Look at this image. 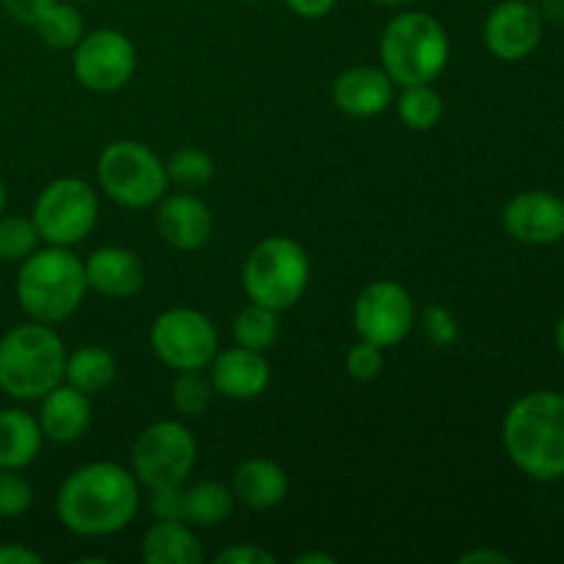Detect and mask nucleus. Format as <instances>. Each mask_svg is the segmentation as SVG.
Here are the masks:
<instances>
[{
    "mask_svg": "<svg viewBox=\"0 0 564 564\" xmlns=\"http://www.w3.org/2000/svg\"><path fill=\"white\" fill-rule=\"evenodd\" d=\"M138 66L135 44L116 28L83 33L72 50V75L94 94H113L132 80Z\"/></svg>",
    "mask_w": 564,
    "mask_h": 564,
    "instance_id": "f8f14e48",
    "label": "nucleus"
},
{
    "mask_svg": "<svg viewBox=\"0 0 564 564\" xmlns=\"http://www.w3.org/2000/svg\"><path fill=\"white\" fill-rule=\"evenodd\" d=\"M149 510L158 521H185V485H165L149 490Z\"/></svg>",
    "mask_w": 564,
    "mask_h": 564,
    "instance_id": "72a5a7b5",
    "label": "nucleus"
},
{
    "mask_svg": "<svg viewBox=\"0 0 564 564\" xmlns=\"http://www.w3.org/2000/svg\"><path fill=\"white\" fill-rule=\"evenodd\" d=\"M141 485L130 468L94 460L66 474L55 494V518L77 538H113L135 521Z\"/></svg>",
    "mask_w": 564,
    "mask_h": 564,
    "instance_id": "f257e3e1",
    "label": "nucleus"
},
{
    "mask_svg": "<svg viewBox=\"0 0 564 564\" xmlns=\"http://www.w3.org/2000/svg\"><path fill=\"white\" fill-rule=\"evenodd\" d=\"M330 97L350 119H375L394 102V80L386 75L383 66H350L336 75Z\"/></svg>",
    "mask_w": 564,
    "mask_h": 564,
    "instance_id": "f3484780",
    "label": "nucleus"
},
{
    "mask_svg": "<svg viewBox=\"0 0 564 564\" xmlns=\"http://www.w3.org/2000/svg\"><path fill=\"white\" fill-rule=\"evenodd\" d=\"M83 268H86L88 290L110 297V301H127V297L138 295L147 284V268H143L141 257L130 248H97V251L88 253Z\"/></svg>",
    "mask_w": 564,
    "mask_h": 564,
    "instance_id": "a211bd4d",
    "label": "nucleus"
},
{
    "mask_svg": "<svg viewBox=\"0 0 564 564\" xmlns=\"http://www.w3.org/2000/svg\"><path fill=\"white\" fill-rule=\"evenodd\" d=\"M66 356L55 325H14L0 336V391L17 402H39L64 383Z\"/></svg>",
    "mask_w": 564,
    "mask_h": 564,
    "instance_id": "20e7f679",
    "label": "nucleus"
},
{
    "mask_svg": "<svg viewBox=\"0 0 564 564\" xmlns=\"http://www.w3.org/2000/svg\"><path fill=\"white\" fill-rule=\"evenodd\" d=\"M554 345H556V350H560V356L564 358V314H562L560 323H556V328H554Z\"/></svg>",
    "mask_w": 564,
    "mask_h": 564,
    "instance_id": "79ce46f5",
    "label": "nucleus"
},
{
    "mask_svg": "<svg viewBox=\"0 0 564 564\" xmlns=\"http://www.w3.org/2000/svg\"><path fill=\"white\" fill-rule=\"evenodd\" d=\"M231 490L237 505L253 512L275 510L290 494V477L284 468L268 457H248L231 474Z\"/></svg>",
    "mask_w": 564,
    "mask_h": 564,
    "instance_id": "aec40b11",
    "label": "nucleus"
},
{
    "mask_svg": "<svg viewBox=\"0 0 564 564\" xmlns=\"http://www.w3.org/2000/svg\"><path fill=\"white\" fill-rule=\"evenodd\" d=\"M14 292L20 308L33 323H66L88 295L83 259L64 246L36 248L25 262H20Z\"/></svg>",
    "mask_w": 564,
    "mask_h": 564,
    "instance_id": "7ed1b4c3",
    "label": "nucleus"
},
{
    "mask_svg": "<svg viewBox=\"0 0 564 564\" xmlns=\"http://www.w3.org/2000/svg\"><path fill=\"white\" fill-rule=\"evenodd\" d=\"M383 361H386L383 347L372 345V341L358 339L356 345L347 350L345 367H347V375H350L352 380L369 383V380H375L380 372H383Z\"/></svg>",
    "mask_w": 564,
    "mask_h": 564,
    "instance_id": "473e14b6",
    "label": "nucleus"
},
{
    "mask_svg": "<svg viewBox=\"0 0 564 564\" xmlns=\"http://www.w3.org/2000/svg\"><path fill=\"white\" fill-rule=\"evenodd\" d=\"M209 380H213L215 394L226 397V400L248 402L257 400L268 391L270 364L264 352L251 350V347L235 345L229 350H218L207 367Z\"/></svg>",
    "mask_w": 564,
    "mask_h": 564,
    "instance_id": "2eb2a0df",
    "label": "nucleus"
},
{
    "mask_svg": "<svg viewBox=\"0 0 564 564\" xmlns=\"http://www.w3.org/2000/svg\"><path fill=\"white\" fill-rule=\"evenodd\" d=\"M39 427L53 444H77L91 427V397L61 383L39 400Z\"/></svg>",
    "mask_w": 564,
    "mask_h": 564,
    "instance_id": "6ab92c4d",
    "label": "nucleus"
},
{
    "mask_svg": "<svg viewBox=\"0 0 564 564\" xmlns=\"http://www.w3.org/2000/svg\"><path fill=\"white\" fill-rule=\"evenodd\" d=\"M246 3H264V0H246Z\"/></svg>",
    "mask_w": 564,
    "mask_h": 564,
    "instance_id": "49530a36",
    "label": "nucleus"
},
{
    "mask_svg": "<svg viewBox=\"0 0 564 564\" xmlns=\"http://www.w3.org/2000/svg\"><path fill=\"white\" fill-rule=\"evenodd\" d=\"M44 556L39 551L28 549L22 543H3L0 545V564H42Z\"/></svg>",
    "mask_w": 564,
    "mask_h": 564,
    "instance_id": "4c0bfd02",
    "label": "nucleus"
},
{
    "mask_svg": "<svg viewBox=\"0 0 564 564\" xmlns=\"http://www.w3.org/2000/svg\"><path fill=\"white\" fill-rule=\"evenodd\" d=\"M198 460V444L191 427L163 419L138 433L130 455V471L147 490L185 485Z\"/></svg>",
    "mask_w": 564,
    "mask_h": 564,
    "instance_id": "1a4fd4ad",
    "label": "nucleus"
},
{
    "mask_svg": "<svg viewBox=\"0 0 564 564\" xmlns=\"http://www.w3.org/2000/svg\"><path fill=\"white\" fill-rule=\"evenodd\" d=\"M143 564H202L204 545L187 521H154L141 540Z\"/></svg>",
    "mask_w": 564,
    "mask_h": 564,
    "instance_id": "4be33fe9",
    "label": "nucleus"
},
{
    "mask_svg": "<svg viewBox=\"0 0 564 564\" xmlns=\"http://www.w3.org/2000/svg\"><path fill=\"white\" fill-rule=\"evenodd\" d=\"M372 3L383 6V9H408L413 0H372Z\"/></svg>",
    "mask_w": 564,
    "mask_h": 564,
    "instance_id": "37998d69",
    "label": "nucleus"
},
{
    "mask_svg": "<svg viewBox=\"0 0 564 564\" xmlns=\"http://www.w3.org/2000/svg\"><path fill=\"white\" fill-rule=\"evenodd\" d=\"M501 224L523 246H554L564 240V198L551 191H523L501 209Z\"/></svg>",
    "mask_w": 564,
    "mask_h": 564,
    "instance_id": "4468645a",
    "label": "nucleus"
},
{
    "mask_svg": "<svg viewBox=\"0 0 564 564\" xmlns=\"http://www.w3.org/2000/svg\"><path fill=\"white\" fill-rule=\"evenodd\" d=\"M312 281L306 248L284 235L259 240L242 262V292L248 303L286 312L303 301Z\"/></svg>",
    "mask_w": 564,
    "mask_h": 564,
    "instance_id": "423d86ee",
    "label": "nucleus"
},
{
    "mask_svg": "<svg viewBox=\"0 0 564 564\" xmlns=\"http://www.w3.org/2000/svg\"><path fill=\"white\" fill-rule=\"evenodd\" d=\"M6 204H9V191H6V182L3 176H0V215L6 213Z\"/></svg>",
    "mask_w": 564,
    "mask_h": 564,
    "instance_id": "c03bdc74",
    "label": "nucleus"
},
{
    "mask_svg": "<svg viewBox=\"0 0 564 564\" xmlns=\"http://www.w3.org/2000/svg\"><path fill=\"white\" fill-rule=\"evenodd\" d=\"M165 171H169V182H174L182 191H198V187L209 185L215 176V163L204 149L182 147L165 160Z\"/></svg>",
    "mask_w": 564,
    "mask_h": 564,
    "instance_id": "c85d7f7f",
    "label": "nucleus"
},
{
    "mask_svg": "<svg viewBox=\"0 0 564 564\" xmlns=\"http://www.w3.org/2000/svg\"><path fill=\"white\" fill-rule=\"evenodd\" d=\"M543 14L532 0H505L485 17L482 39L494 58L518 64L543 42Z\"/></svg>",
    "mask_w": 564,
    "mask_h": 564,
    "instance_id": "ddd939ff",
    "label": "nucleus"
},
{
    "mask_svg": "<svg viewBox=\"0 0 564 564\" xmlns=\"http://www.w3.org/2000/svg\"><path fill=\"white\" fill-rule=\"evenodd\" d=\"M460 564H510L512 556L501 554V551H490V549H474L466 551V554L457 556Z\"/></svg>",
    "mask_w": 564,
    "mask_h": 564,
    "instance_id": "58836bf2",
    "label": "nucleus"
},
{
    "mask_svg": "<svg viewBox=\"0 0 564 564\" xmlns=\"http://www.w3.org/2000/svg\"><path fill=\"white\" fill-rule=\"evenodd\" d=\"M33 28H36L39 39L53 50H75V44L86 33V22H83L77 6L64 3V0H55L53 6H47L33 22Z\"/></svg>",
    "mask_w": 564,
    "mask_h": 564,
    "instance_id": "393cba45",
    "label": "nucleus"
},
{
    "mask_svg": "<svg viewBox=\"0 0 564 564\" xmlns=\"http://www.w3.org/2000/svg\"><path fill=\"white\" fill-rule=\"evenodd\" d=\"M235 490L231 485L218 482V479H204V482L185 488V521L193 529H213L220 527L235 512Z\"/></svg>",
    "mask_w": 564,
    "mask_h": 564,
    "instance_id": "b1692460",
    "label": "nucleus"
},
{
    "mask_svg": "<svg viewBox=\"0 0 564 564\" xmlns=\"http://www.w3.org/2000/svg\"><path fill=\"white\" fill-rule=\"evenodd\" d=\"M77 3H99V0H77Z\"/></svg>",
    "mask_w": 564,
    "mask_h": 564,
    "instance_id": "a18cd8bd",
    "label": "nucleus"
},
{
    "mask_svg": "<svg viewBox=\"0 0 564 564\" xmlns=\"http://www.w3.org/2000/svg\"><path fill=\"white\" fill-rule=\"evenodd\" d=\"M31 218L47 246L75 248L99 220V193L80 176H58L39 191Z\"/></svg>",
    "mask_w": 564,
    "mask_h": 564,
    "instance_id": "6e6552de",
    "label": "nucleus"
},
{
    "mask_svg": "<svg viewBox=\"0 0 564 564\" xmlns=\"http://www.w3.org/2000/svg\"><path fill=\"white\" fill-rule=\"evenodd\" d=\"M64 383L75 386L77 391L88 397L105 394L116 383V358L113 352L99 345L77 347L66 356Z\"/></svg>",
    "mask_w": 564,
    "mask_h": 564,
    "instance_id": "5701e85b",
    "label": "nucleus"
},
{
    "mask_svg": "<svg viewBox=\"0 0 564 564\" xmlns=\"http://www.w3.org/2000/svg\"><path fill=\"white\" fill-rule=\"evenodd\" d=\"M538 9L543 20H564V0H543Z\"/></svg>",
    "mask_w": 564,
    "mask_h": 564,
    "instance_id": "ea45409f",
    "label": "nucleus"
},
{
    "mask_svg": "<svg viewBox=\"0 0 564 564\" xmlns=\"http://www.w3.org/2000/svg\"><path fill=\"white\" fill-rule=\"evenodd\" d=\"M416 323L422 325L424 339H427L433 347H452L457 341V336H460L455 314H452L446 306H438V303L424 308L422 317H419Z\"/></svg>",
    "mask_w": 564,
    "mask_h": 564,
    "instance_id": "2f4dec72",
    "label": "nucleus"
},
{
    "mask_svg": "<svg viewBox=\"0 0 564 564\" xmlns=\"http://www.w3.org/2000/svg\"><path fill=\"white\" fill-rule=\"evenodd\" d=\"M213 380H209V375H204V369L176 372L174 386H171V402L182 416H202L213 405Z\"/></svg>",
    "mask_w": 564,
    "mask_h": 564,
    "instance_id": "c756f323",
    "label": "nucleus"
},
{
    "mask_svg": "<svg viewBox=\"0 0 564 564\" xmlns=\"http://www.w3.org/2000/svg\"><path fill=\"white\" fill-rule=\"evenodd\" d=\"M295 564H336V556L325 554V551H308V554H297Z\"/></svg>",
    "mask_w": 564,
    "mask_h": 564,
    "instance_id": "a19ab883",
    "label": "nucleus"
},
{
    "mask_svg": "<svg viewBox=\"0 0 564 564\" xmlns=\"http://www.w3.org/2000/svg\"><path fill=\"white\" fill-rule=\"evenodd\" d=\"M397 116L408 130L427 132L444 119V99L435 91L433 83L402 86V94L397 97Z\"/></svg>",
    "mask_w": 564,
    "mask_h": 564,
    "instance_id": "a878e982",
    "label": "nucleus"
},
{
    "mask_svg": "<svg viewBox=\"0 0 564 564\" xmlns=\"http://www.w3.org/2000/svg\"><path fill=\"white\" fill-rule=\"evenodd\" d=\"M339 0H284L286 9L301 20H323L336 9Z\"/></svg>",
    "mask_w": 564,
    "mask_h": 564,
    "instance_id": "e433bc0d",
    "label": "nucleus"
},
{
    "mask_svg": "<svg viewBox=\"0 0 564 564\" xmlns=\"http://www.w3.org/2000/svg\"><path fill=\"white\" fill-rule=\"evenodd\" d=\"M380 66L394 86H419L444 75L452 42L441 20L427 11L400 9L386 22L378 44Z\"/></svg>",
    "mask_w": 564,
    "mask_h": 564,
    "instance_id": "39448f33",
    "label": "nucleus"
},
{
    "mask_svg": "<svg viewBox=\"0 0 564 564\" xmlns=\"http://www.w3.org/2000/svg\"><path fill=\"white\" fill-rule=\"evenodd\" d=\"M53 3L55 0H0L6 14L14 22H20V25H33L39 20V14Z\"/></svg>",
    "mask_w": 564,
    "mask_h": 564,
    "instance_id": "c9c22d12",
    "label": "nucleus"
},
{
    "mask_svg": "<svg viewBox=\"0 0 564 564\" xmlns=\"http://www.w3.org/2000/svg\"><path fill=\"white\" fill-rule=\"evenodd\" d=\"M149 347H152L154 358L174 372L207 369L215 352L220 350L218 328L198 308H165L149 325Z\"/></svg>",
    "mask_w": 564,
    "mask_h": 564,
    "instance_id": "9d476101",
    "label": "nucleus"
},
{
    "mask_svg": "<svg viewBox=\"0 0 564 564\" xmlns=\"http://www.w3.org/2000/svg\"><path fill=\"white\" fill-rule=\"evenodd\" d=\"M279 312L273 308H264L259 303H248L240 312L231 317V336H235V345L251 347V350H270L279 339Z\"/></svg>",
    "mask_w": 564,
    "mask_h": 564,
    "instance_id": "bb28decb",
    "label": "nucleus"
},
{
    "mask_svg": "<svg viewBox=\"0 0 564 564\" xmlns=\"http://www.w3.org/2000/svg\"><path fill=\"white\" fill-rule=\"evenodd\" d=\"M352 325L358 339L389 350L411 336L416 325V303L400 281H372L358 292L352 303Z\"/></svg>",
    "mask_w": 564,
    "mask_h": 564,
    "instance_id": "9b49d317",
    "label": "nucleus"
},
{
    "mask_svg": "<svg viewBox=\"0 0 564 564\" xmlns=\"http://www.w3.org/2000/svg\"><path fill=\"white\" fill-rule=\"evenodd\" d=\"M218 564H275V556L270 554L268 549L253 543H240V545H229V549L220 551Z\"/></svg>",
    "mask_w": 564,
    "mask_h": 564,
    "instance_id": "f704fd0d",
    "label": "nucleus"
},
{
    "mask_svg": "<svg viewBox=\"0 0 564 564\" xmlns=\"http://www.w3.org/2000/svg\"><path fill=\"white\" fill-rule=\"evenodd\" d=\"M97 185L105 196L124 209H149L169 191L165 160L147 143L119 138L97 158Z\"/></svg>",
    "mask_w": 564,
    "mask_h": 564,
    "instance_id": "0eeeda50",
    "label": "nucleus"
},
{
    "mask_svg": "<svg viewBox=\"0 0 564 564\" xmlns=\"http://www.w3.org/2000/svg\"><path fill=\"white\" fill-rule=\"evenodd\" d=\"M36 224L31 215H0V262L20 264L39 248Z\"/></svg>",
    "mask_w": 564,
    "mask_h": 564,
    "instance_id": "cd10ccee",
    "label": "nucleus"
},
{
    "mask_svg": "<svg viewBox=\"0 0 564 564\" xmlns=\"http://www.w3.org/2000/svg\"><path fill=\"white\" fill-rule=\"evenodd\" d=\"M44 433L39 419L25 408L0 411V471H25L42 452Z\"/></svg>",
    "mask_w": 564,
    "mask_h": 564,
    "instance_id": "412c9836",
    "label": "nucleus"
},
{
    "mask_svg": "<svg viewBox=\"0 0 564 564\" xmlns=\"http://www.w3.org/2000/svg\"><path fill=\"white\" fill-rule=\"evenodd\" d=\"M33 485L22 471H0V518H22L33 507Z\"/></svg>",
    "mask_w": 564,
    "mask_h": 564,
    "instance_id": "7c9ffc66",
    "label": "nucleus"
},
{
    "mask_svg": "<svg viewBox=\"0 0 564 564\" xmlns=\"http://www.w3.org/2000/svg\"><path fill=\"white\" fill-rule=\"evenodd\" d=\"M158 204L154 220L163 242L176 251H198L207 246L215 229L213 209L207 207V202H202L193 191H182L163 196Z\"/></svg>",
    "mask_w": 564,
    "mask_h": 564,
    "instance_id": "dca6fc26",
    "label": "nucleus"
},
{
    "mask_svg": "<svg viewBox=\"0 0 564 564\" xmlns=\"http://www.w3.org/2000/svg\"><path fill=\"white\" fill-rule=\"evenodd\" d=\"M501 444L518 471L538 482L564 477V394L529 391L518 397L501 422Z\"/></svg>",
    "mask_w": 564,
    "mask_h": 564,
    "instance_id": "f03ea898",
    "label": "nucleus"
}]
</instances>
